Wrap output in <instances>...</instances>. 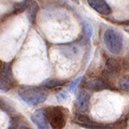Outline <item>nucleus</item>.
<instances>
[{
    "mask_svg": "<svg viewBox=\"0 0 129 129\" xmlns=\"http://www.w3.org/2000/svg\"><path fill=\"white\" fill-rule=\"evenodd\" d=\"M20 98L28 105L36 106L44 103L47 98V91L37 86H22L18 89Z\"/></svg>",
    "mask_w": 129,
    "mask_h": 129,
    "instance_id": "1",
    "label": "nucleus"
},
{
    "mask_svg": "<svg viewBox=\"0 0 129 129\" xmlns=\"http://www.w3.org/2000/svg\"><path fill=\"white\" fill-rule=\"evenodd\" d=\"M105 45L109 51L112 53H119L122 50L123 41L122 36L117 31L114 29H107L103 35Z\"/></svg>",
    "mask_w": 129,
    "mask_h": 129,
    "instance_id": "2",
    "label": "nucleus"
},
{
    "mask_svg": "<svg viewBox=\"0 0 129 129\" xmlns=\"http://www.w3.org/2000/svg\"><path fill=\"white\" fill-rule=\"evenodd\" d=\"M47 116L50 126L53 128H63L66 125V114L64 110L59 107H50L46 109Z\"/></svg>",
    "mask_w": 129,
    "mask_h": 129,
    "instance_id": "3",
    "label": "nucleus"
},
{
    "mask_svg": "<svg viewBox=\"0 0 129 129\" xmlns=\"http://www.w3.org/2000/svg\"><path fill=\"white\" fill-rule=\"evenodd\" d=\"M14 85V80L12 77L11 66L10 64H7L4 68L1 73V82H0V88L1 91H7L10 89Z\"/></svg>",
    "mask_w": 129,
    "mask_h": 129,
    "instance_id": "4",
    "label": "nucleus"
},
{
    "mask_svg": "<svg viewBox=\"0 0 129 129\" xmlns=\"http://www.w3.org/2000/svg\"><path fill=\"white\" fill-rule=\"evenodd\" d=\"M31 120L36 125L37 127L41 129L48 128V120H47V112L45 109H38L31 116Z\"/></svg>",
    "mask_w": 129,
    "mask_h": 129,
    "instance_id": "5",
    "label": "nucleus"
},
{
    "mask_svg": "<svg viewBox=\"0 0 129 129\" xmlns=\"http://www.w3.org/2000/svg\"><path fill=\"white\" fill-rule=\"evenodd\" d=\"M87 2L93 10L103 16H109L112 11L105 0H87Z\"/></svg>",
    "mask_w": 129,
    "mask_h": 129,
    "instance_id": "6",
    "label": "nucleus"
},
{
    "mask_svg": "<svg viewBox=\"0 0 129 129\" xmlns=\"http://www.w3.org/2000/svg\"><path fill=\"white\" fill-rule=\"evenodd\" d=\"M89 105V95L84 90L79 91L77 97V107L80 112H86Z\"/></svg>",
    "mask_w": 129,
    "mask_h": 129,
    "instance_id": "7",
    "label": "nucleus"
},
{
    "mask_svg": "<svg viewBox=\"0 0 129 129\" xmlns=\"http://www.w3.org/2000/svg\"><path fill=\"white\" fill-rule=\"evenodd\" d=\"M88 86L89 89H92L94 90H102V89H105L109 88V85L106 84L105 82L100 80V79H92L89 81Z\"/></svg>",
    "mask_w": 129,
    "mask_h": 129,
    "instance_id": "8",
    "label": "nucleus"
},
{
    "mask_svg": "<svg viewBox=\"0 0 129 129\" xmlns=\"http://www.w3.org/2000/svg\"><path fill=\"white\" fill-rule=\"evenodd\" d=\"M39 10V5L37 2H31V4L28 5V20L31 23L35 22V17L37 16Z\"/></svg>",
    "mask_w": 129,
    "mask_h": 129,
    "instance_id": "9",
    "label": "nucleus"
},
{
    "mask_svg": "<svg viewBox=\"0 0 129 129\" xmlns=\"http://www.w3.org/2000/svg\"><path fill=\"white\" fill-rule=\"evenodd\" d=\"M64 84V81L60 79H47L42 82V86L47 89H54L56 87L61 86Z\"/></svg>",
    "mask_w": 129,
    "mask_h": 129,
    "instance_id": "10",
    "label": "nucleus"
},
{
    "mask_svg": "<svg viewBox=\"0 0 129 129\" xmlns=\"http://www.w3.org/2000/svg\"><path fill=\"white\" fill-rule=\"evenodd\" d=\"M106 66H107V69L109 71V73L114 74L117 73L120 71V64L114 59H109L106 63Z\"/></svg>",
    "mask_w": 129,
    "mask_h": 129,
    "instance_id": "11",
    "label": "nucleus"
},
{
    "mask_svg": "<svg viewBox=\"0 0 129 129\" xmlns=\"http://www.w3.org/2000/svg\"><path fill=\"white\" fill-rule=\"evenodd\" d=\"M120 88L124 91L129 92V76L123 77L119 82Z\"/></svg>",
    "mask_w": 129,
    "mask_h": 129,
    "instance_id": "12",
    "label": "nucleus"
},
{
    "mask_svg": "<svg viewBox=\"0 0 129 129\" xmlns=\"http://www.w3.org/2000/svg\"><path fill=\"white\" fill-rule=\"evenodd\" d=\"M82 78H83L82 77H80V78H78L74 81H72L69 85V90L72 91V92H74V91L76 90V89L78 88V86L79 85L81 81H82Z\"/></svg>",
    "mask_w": 129,
    "mask_h": 129,
    "instance_id": "13",
    "label": "nucleus"
},
{
    "mask_svg": "<svg viewBox=\"0 0 129 129\" xmlns=\"http://www.w3.org/2000/svg\"><path fill=\"white\" fill-rule=\"evenodd\" d=\"M84 30H85V34H86L87 37L88 39H89L92 35V33H93V28H92V26L89 23V22H84Z\"/></svg>",
    "mask_w": 129,
    "mask_h": 129,
    "instance_id": "14",
    "label": "nucleus"
},
{
    "mask_svg": "<svg viewBox=\"0 0 129 129\" xmlns=\"http://www.w3.org/2000/svg\"><path fill=\"white\" fill-rule=\"evenodd\" d=\"M56 96H57V99L59 100V102H63L67 98L68 95L66 94V92H60Z\"/></svg>",
    "mask_w": 129,
    "mask_h": 129,
    "instance_id": "15",
    "label": "nucleus"
}]
</instances>
